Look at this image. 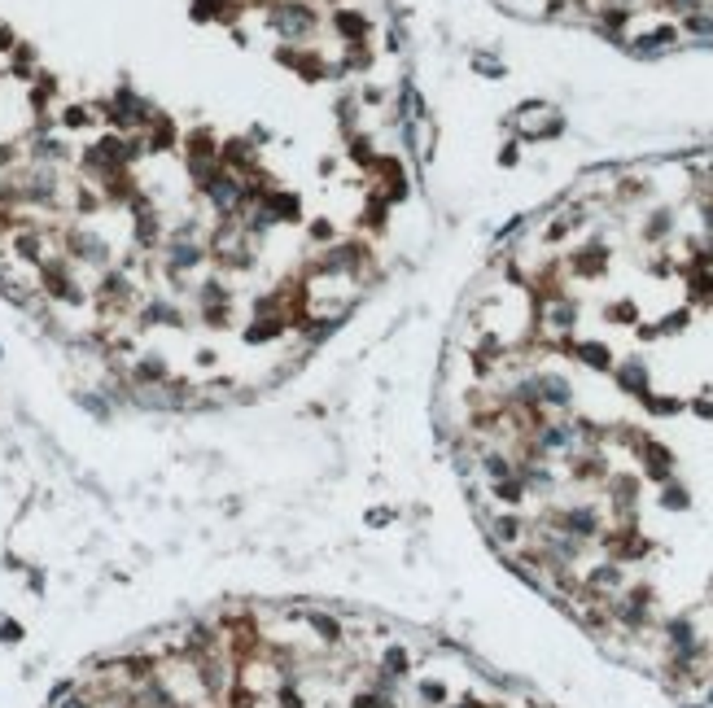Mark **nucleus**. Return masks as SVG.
<instances>
[{"label": "nucleus", "instance_id": "obj_1", "mask_svg": "<svg viewBox=\"0 0 713 708\" xmlns=\"http://www.w3.org/2000/svg\"><path fill=\"white\" fill-rule=\"evenodd\" d=\"M272 27H280L289 40H302L307 31L315 27V13L302 5V0H280V5L272 9Z\"/></svg>", "mask_w": 713, "mask_h": 708}, {"label": "nucleus", "instance_id": "obj_2", "mask_svg": "<svg viewBox=\"0 0 713 708\" xmlns=\"http://www.w3.org/2000/svg\"><path fill=\"white\" fill-rule=\"evenodd\" d=\"M71 245H75V254H79V258H88V262H105V245L96 241V236H75Z\"/></svg>", "mask_w": 713, "mask_h": 708}, {"label": "nucleus", "instance_id": "obj_3", "mask_svg": "<svg viewBox=\"0 0 713 708\" xmlns=\"http://www.w3.org/2000/svg\"><path fill=\"white\" fill-rule=\"evenodd\" d=\"M145 324H179V315H175V306L154 302V306H145Z\"/></svg>", "mask_w": 713, "mask_h": 708}, {"label": "nucleus", "instance_id": "obj_4", "mask_svg": "<svg viewBox=\"0 0 713 708\" xmlns=\"http://www.w3.org/2000/svg\"><path fill=\"white\" fill-rule=\"evenodd\" d=\"M193 262H202L197 245H171V267H193Z\"/></svg>", "mask_w": 713, "mask_h": 708}, {"label": "nucleus", "instance_id": "obj_5", "mask_svg": "<svg viewBox=\"0 0 713 708\" xmlns=\"http://www.w3.org/2000/svg\"><path fill=\"white\" fill-rule=\"evenodd\" d=\"M171 140H175L171 119H158V123H154V144H149V149H171Z\"/></svg>", "mask_w": 713, "mask_h": 708}, {"label": "nucleus", "instance_id": "obj_6", "mask_svg": "<svg viewBox=\"0 0 713 708\" xmlns=\"http://www.w3.org/2000/svg\"><path fill=\"white\" fill-rule=\"evenodd\" d=\"M13 245H18V254H22V258H31V262H40V236H36V232H27V236H18V241H13Z\"/></svg>", "mask_w": 713, "mask_h": 708}, {"label": "nucleus", "instance_id": "obj_7", "mask_svg": "<svg viewBox=\"0 0 713 708\" xmlns=\"http://www.w3.org/2000/svg\"><path fill=\"white\" fill-rule=\"evenodd\" d=\"M136 376H140V381H162V376H167V368H162L158 359H145V363L136 368Z\"/></svg>", "mask_w": 713, "mask_h": 708}, {"label": "nucleus", "instance_id": "obj_8", "mask_svg": "<svg viewBox=\"0 0 713 708\" xmlns=\"http://www.w3.org/2000/svg\"><path fill=\"white\" fill-rule=\"evenodd\" d=\"M0 48H13V31H5V27H0Z\"/></svg>", "mask_w": 713, "mask_h": 708}, {"label": "nucleus", "instance_id": "obj_9", "mask_svg": "<svg viewBox=\"0 0 713 708\" xmlns=\"http://www.w3.org/2000/svg\"><path fill=\"white\" fill-rule=\"evenodd\" d=\"M9 158H13V153H9V149H0V167H5V162H9Z\"/></svg>", "mask_w": 713, "mask_h": 708}]
</instances>
